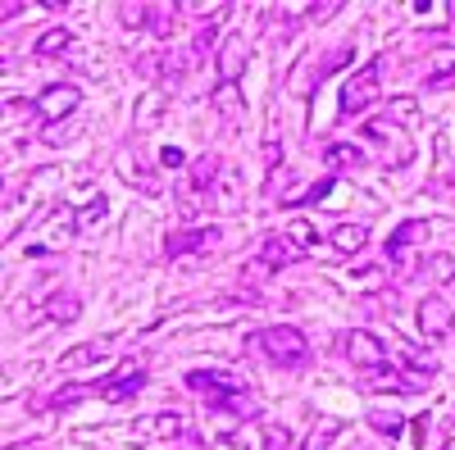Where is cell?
Returning <instances> with one entry per match:
<instances>
[{
  "instance_id": "cell-1",
  "label": "cell",
  "mask_w": 455,
  "mask_h": 450,
  "mask_svg": "<svg viewBox=\"0 0 455 450\" xmlns=\"http://www.w3.org/2000/svg\"><path fill=\"white\" fill-rule=\"evenodd\" d=\"M246 351L264 355V359H274L283 368H296V364H306L310 346H306V332L291 328V323H274V328H259L246 336Z\"/></svg>"
},
{
  "instance_id": "cell-2",
  "label": "cell",
  "mask_w": 455,
  "mask_h": 450,
  "mask_svg": "<svg viewBox=\"0 0 455 450\" xmlns=\"http://www.w3.org/2000/svg\"><path fill=\"white\" fill-rule=\"evenodd\" d=\"M219 446H223V450H287V446H291V432H287L283 423L251 419L246 428L219 432Z\"/></svg>"
},
{
  "instance_id": "cell-3",
  "label": "cell",
  "mask_w": 455,
  "mask_h": 450,
  "mask_svg": "<svg viewBox=\"0 0 455 450\" xmlns=\"http://www.w3.org/2000/svg\"><path fill=\"white\" fill-rule=\"evenodd\" d=\"M378 87H383V64H378V59L360 64V68L351 73V83L341 87V114H347V119L364 114V109L378 100Z\"/></svg>"
},
{
  "instance_id": "cell-4",
  "label": "cell",
  "mask_w": 455,
  "mask_h": 450,
  "mask_svg": "<svg viewBox=\"0 0 455 450\" xmlns=\"http://www.w3.org/2000/svg\"><path fill=\"white\" fill-rule=\"evenodd\" d=\"M341 351H347V359H351L360 373H383V368L392 364V351L378 342L369 328H351L347 336H341Z\"/></svg>"
},
{
  "instance_id": "cell-5",
  "label": "cell",
  "mask_w": 455,
  "mask_h": 450,
  "mask_svg": "<svg viewBox=\"0 0 455 450\" xmlns=\"http://www.w3.org/2000/svg\"><path fill=\"white\" fill-rule=\"evenodd\" d=\"M78 105H83L78 87H73V83H55V87H46L42 96L32 100V114L42 119V123H51V128H55V123H64Z\"/></svg>"
},
{
  "instance_id": "cell-6",
  "label": "cell",
  "mask_w": 455,
  "mask_h": 450,
  "mask_svg": "<svg viewBox=\"0 0 455 450\" xmlns=\"http://www.w3.org/2000/svg\"><path fill=\"white\" fill-rule=\"evenodd\" d=\"M364 137H369L373 146H383V160H387V169H405V164L414 160V146L405 141V132H401L392 119H373V123L364 128Z\"/></svg>"
},
{
  "instance_id": "cell-7",
  "label": "cell",
  "mask_w": 455,
  "mask_h": 450,
  "mask_svg": "<svg viewBox=\"0 0 455 450\" xmlns=\"http://www.w3.org/2000/svg\"><path fill=\"white\" fill-rule=\"evenodd\" d=\"M187 387H192L196 396H205V400H210V409H214V405H223L228 396L251 391L242 378H233V373H187Z\"/></svg>"
},
{
  "instance_id": "cell-8",
  "label": "cell",
  "mask_w": 455,
  "mask_h": 450,
  "mask_svg": "<svg viewBox=\"0 0 455 450\" xmlns=\"http://www.w3.org/2000/svg\"><path fill=\"white\" fill-rule=\"evenodd\" d=\"M141 387H146V368L128 359V364H119V373H114V378H105L96 391H100V400H109V405H124V400H132Z\"/></svg>"
},
{
  "instance_id": "cell-9",
  "label": "cell",
  "mask_w": 455,
  "mask_h": 450,
  "mask_svg": "<svg viewBox=\"0 0 455 450\" xmlns=\"http://www.w3.org/2000/svg\"><path fill=\"white\" fill-rule=\"evenodd\" d=\"M246 59H251V46H246V36L242 32H233L228 42L219 46V83L223 87H237L242 83V73H246Z\"/></svg>"
},
{
  "instance_id": "cell-10",
  "label": "cell",
  "mask_w": 455,
  "mask_h": 450,
  "mask_svg": "<svg viewBox=\"0 0 455 450\" xmlns=\"http://www.w3.org/2000/svg\"><path fill=\"white\" fill-rule=\"evenodd\" d=\"M419 328H424L428 342H446V336L455 332V310L442 296H424L419 300Z\"/></svg>"
},
{
  "instance_id": "cell-11",
  "label": "cell",
  "mask_w": 455,
  "mask_h": 450,
  "mask_svg": "<svg viewBox=\"0 0 455 450\" xmlns=\"http://www.w3.org/2000/svg\"><path fill=\"white\" fill-rule=\"evenodd\" d=\"M210 201H214L219 209H242V201H246V178H242L237 164H219V178H214V186H210Z\"/></svg>"
},
{
  "instance_id": "cell-12",
  "label": "cell",
  "mask_w": 455,
  "mask_h": 450,
  "mask_svg": "<svg viewBox=\"0 0 455 450\" xmlns=\"http://www.w3.org/2000/svg\"><path fill=\"white\" fill-rule=\"evenodd\" d=\"M219 241V228H182V233H173L169 237V259H187V255H201V250H210Z\"/></svg>"
},
{
  "instance_id": "cell-13",
  "label": "cell",
  "mask_w": 455,
  "mask_h": 450,
  "mask_svg": "<svg viewBox=\"0 0 455 450\" xmlns=\"http://www.w3.org/2000/svg\"><path fill=\"white\" fill-rule=\"evenodd\" d=\"M78 228H83V223H78V214H73V209H55V214H51L46 237L32 246V255H42V250H60V246H64L73 233H78Z\"/></svg>"
},
{
  "instance_id": "cell-14",
  "label": "cell",
  "mask_w": 455,
  "mask_h": 450,
  "mask_svg": "<svg viewBox=\"0 0 455 450\" xmlns=\"http://www.w3.org/2000/svg\"><path fill=\"white\" fill-rule=\"evenodd\" d=\"M328 241H332L337 255H360L369 246V228H364V223H341V228H332Z\"/></svg>"
},
{
  "instance_id": "cell-15",
  "label": "cell",
  "mask_w": 455,
  "mask_h": 450,
  "mask_svg": "<svg viewBox=\"0 0 455 450\" xmlns=\"http://www.w3.org/2000/svg\"><path fill=\"white\" fill-rule=\"evenodd\" d=\"M64 51H73V32L64 23L60 28H46L42 36H36V46H32L36 59H51V55H64Z\"/></svg>"
},
{
  "instance_id": "cell-16",
  "label": "cell",
  "mask_w": 455,
  "mask_h": 450,
  "mask_svg": "<svg viewBox=\"0 0 455 450\" xmlns=\"http://www.w3.org/2000/svg\"><path fill=\"white\" fill-rule=\"evenodd\" d=\"M105 346H109V342H83V346H73V351H64V355H60V368H64V373L87 368V364L105 359Z\"/></svg>"
},
{
  "instance_id": "cell-17",
  "label": "cell",
  "mask_w": 455,
  "mask_h": 450,
  "mask_svg": "<svg viewBox=\"0 0 455 450\" xmlns=\"http://www.w3.org/2000/svg\"><path fill=\"white\" fill-rule=\"evenodd\" d=\"M178 19H182L178 5H150V32H156L160 42H173L178 36Z\"/></svg>"
},
{
  "instance_id": "cell-18",
  "label": "cell",
  "mask_w": 455,
  "mask_h": 450,
  "mask_svg": "<svg viewBox=\"0 0 455 450\" xmlns=\"http://www.w3.org/2000/svg\"><path fill=\"white\" fill-rule=\"evenodd\" d=\"M446 83H455V46L428 55V87H446Z\"/></svg>"
},
{
  "instance_id": "cell-19",
  "label": "cell",
  "mask_w": 455,
  "mask_h": 450,
  "mask_svg": "<svg viewBox=\"0 0 455 450\" xmlns=\"http://www.w3.org/2000/svg\"><path fill=\"white\" fill-rule=\"evenodd\" d=\"M414 237H428V223H424V218L401 223V228L392 233V241H387V255H392V259H401V255H405V246H410Z\"/></svg>"
},
{
  "instance_id": "cell-20",
  "label": "cell",
  "mask_w": 455,
  "mask_h": 450,
  "mask_svg": "<svg viewBox=\"0 0 455 450\" xmlns=\"http://www.w3.org/2000/svg\"><path fill=\"white\" fill-rule=\"evenodd\" d=\"M323 160H328V169H360V164H364V150H360V146H347V141H337V146L323 150Z\"/></svg>"
},
{
  "instance_id": "cell-21",
  "label": "cell",
  "mask_w": 455,
  "mask_h": 450,
  "mask_svg": "<svg viewBox=\"0 0 455 450\" xmlns=\"http://www.w3.org/2000/svg\"><path fill=\"white\" fill-rule=\"evenodd\" d=\"M78 310H83L78 296H51L46 305H42V314L55 319V323H73V319H78Z\"/></svg>"
},
{
  "instance_id": "cell-22",
  "label": "cell",
  "mask_w": 455,
  "mask_h": 450,
  "mask_svg": "<svg viewBox=\"0 0 455 450\" xmlns=\"http://www.w3.org/2000/svg\"><path fill=\"white\" fill-rule=\"evenodd\" d=\"M259 259L269 269H283V264H291V259H296V246H283V237H264L259 241Z\"/></svg>"
},
{
  "instance_id": "cell-23",
  "label": "cell",
  "mask_w": 455,
  "mask_h": 450,
  "mask_svg": "<svg viewBox=\"0 0 455 450\" xmlns=\"http://www.w3.org/2000/svg\"><path fill=\"white\" fill-rule=\"evenodd\" d=\"M141 437H164V441H178L187 437V419L182 414H160V419H150V428Z\"/></svg>"
},
{
  "instance_id": "cell-24",
  "label": "cell",
  "mask_w": 455,
  "mask_h": 450,
  "mask_svg": "<svg viewBox=\"0 0 455 450\" xmlns=\"http://www.w3.org/2000/svg\"><path fill=\"white\" fill-rule=\"evenodd\" d=\"M369 428H373V432H383V437H401L405 419L396 414V409H369Z\"/></svg>"
},
{
  "instance_id": "cell-25",
  "label": "cell",
  "mask_w": 455,
  "mask_h": 450,
  "mask_svg": "<svg viewBox=\"0 0 455 450\" xmlns=\"http://www.w3.org/2000/svg\"><path fill=\"white\" fill-rule=\"evenodd\" d=\"M287 241H291L296 250H310V246H315V223H310V218H291V223H287Z\"/></svg>"
},
{
  "instance_id": "cell-26",
  "label": "cell",
  "mask_w": 455,
  "mask_h": 450,
  "mask_svg": "<svg viewBox=\"0 0 455 450\" xmlns=\"http://www.w3.org/2000/svg\"><path fill=\"white\" fill-rule=\"evenodd\" d=\"M387 119L392 123H419V100H414V96H396L392 109H387Z\"/></svg>"
},
{
  "instance_id": "cell-27",
  "label": "cell",
  "mask_w": 455,
  "mask_h": 450,
  "mask_svg": "<svg viewBox=\"0 0 455 450\" xmlns=\"http://www.w3.org/2000/svg\"><path fill=\"white\" fill-rule=\"evenodd\" d=\"M424 273L437 278V282H455V259L451 255H428L424 259Z\"/></svg>"
},
{
  "instance_id": "cell-28",
  "label": "cell",
  "mask_w": 455,
  "mask_h": 450,
  "mask_svg": "<svg viewBox=\"0 0 455 450\" xmlns=\"http://www.w3.org/2000/svg\"><path fill=\"white\" fill-rule=\"evenodd\" d=\"M119 173H124V182H132V186H141V192H146V196H156V178H146V173H141V169H137V164H132L128 155H124V169H119Z\"/></svg>"
},
{
  "instance_id": "cell-29",
  "label": "cell",
  "mask_w": 455,
  "mask_h": 450,
  "mask_svg": "<svg viewBox=\"0 0 455 450\" xmlns=\"http://www.w3.org/2000/svg\"><path fill=\"white\" fill-rule=\"evenodd\" d=\"M119 19H124V28H150V5H119Z\"/></svg>"
},
{
  "instance_id": "cell-30",
  "label": "cell",
  "mask_w": 455,
  "mask_h": 450,
  "mask_svg": "<svg viewBox=\"0 0 455 450\" xmlns=\"http://www.w3.org/2000/svg\"><path fill=\"white\" fill-rule=\"evenodd\" d=\"M105 218H109V201H105V196H96V201H92V205L78 214L83 228H96V223H105Z\"/></svg>"
},
{
  "instance_id": "cell-31",
  "label": "cell",
  "mask_w": 455,
  "mask_h": 450,
  "mask_svg": "<svg viewBox=\"0 0 455 450\" xmlns=\"http://www.w3.org/2000/svg\"><path fill=\"white\" fill-rule=\"evenodd\" d=\"M214 105H219V114H237V109H242V96H237V87H223V83H219V91H214Z\"/></svg>"
},
{
  "instance_id": "cell-32",
  "label": "cell",
  "mask_w": 455,
  "mask_h": 450,
  "mask_svg": "<svg viewBox=\"0 0 455 450\" xmlns=\"http://www.w3.org/2000/svg\"><path fill=\"white\" fill-rule=\"evenodd\" d=\"M410 14H424V19H451L455 5H410Z\"/></svg>"
},
{
  "instance_id": "cell-33",
  "label": "cell",
  "mask_w": 455,
  "mask_h": 450,
  "mask_svg": "<svg viewBox=\"0 0 455 450\" xmlns=\"http://www.w3.org/2000/svg\"><path fill=\"white\" fill-rule=\"evenodd\" d=\"M160 164H164V169H182V164H187V155H182L178 146H164V150H160Z\"/></svg>"
},
{
  "instance_id": "cell-34",
  "label": "cell",
  "mask_w": 455,
  "mask_h": 450,
  "mask_svg": "<svg viewBox=\"0 0 455 450\" xmlns=\"http://www.w3.org/2000/svg\"><path fill=\"white\" fill-rule=\"evenodd\" d=\"M337 10H341L337 0H323V5H310V10H306V19H332Z\"/></svg>"
},
{
  "instance_id": "cell-35",
  "label": "cell",
  "mask_w": 455,
  "mask_h": 450,
  "mask_svg": "<svg viewBox=\"0 0 455 450\" xmlns=\"http://www.w3.org/2000/svg\"><path fill=\"white\" fill-rule=\"evenodd\" d=\"M428 423H433L428 414H419V419H414V441H419V446L428 441Z\"/></svg>"
},
{
  "instance_id": "cell-36",
  "label": "cell",
  "mask_w": 455,
  "mask_h": 450,
  "mask_svg": "<svg viewBox=\"0 0 455 450\" xmlns=\"http://www.w3.org/2000/svg\"><path fill=\"white\" fill-rule=\"evenodd\" d=\"M0 14L14 19V14H23V5H19V0H5V5H0Z\"/></svg>"
}]
</instances>
